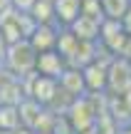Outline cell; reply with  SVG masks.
Here are the masks:
<instances>
[{
    "mask_svg": "<svg viewBox=\"0 0 131 134\" xmlns=\"http://www.w3.org/2000/svg\"><path fill=\"white\" fill-rule=\"evenodd\" d=\"M129 40H131V35L126 32L121 20H107L104 18L102 30H99V45H102L109 55H124Z\"/></svg>",
    "mask_w": 131,
    "mask_h": 134,
    "instance_id": "cell-2",
    "label": "cell"
},
{
    "mask_svg": "<svg viewBox=\"0 0 131 134\" xmlns=\"http://www.w3.org/2000/svg\"><path fill=\"white\" fill-rule=\"evenodd\" d=\"M0 80H3V70H0Z\"/></svg>",
    "mask_w": 131,
    "mask_h": 134,
    "instance_id": "cell-16",
    "label": "cell"
},
{
    "mask_svg": "<svg viewBox=\"0 0 131 134\" xmlns=\"http://www.w3.org/2000/svg\"><path fill=\"white\" fill-rule=\"evenodd\" d=\"M59 90H62L64 94H69V99L82 97L84 92H87V82H84L82 67H72L69 65L67 70L62 72V77H59Z\"/></svg>",
    "mask_w": 131,
    "mask_h": 134,
    "instance_id": "cell-7",
    "label": "cell"
},
{
    "mask_svg": "<svg viewBox=\"0 0 131 134\" xmlns=\"http://www.w3.org/2000/svg\"><path fill=\"white\" fill-rule=\"evenodd\" d=\"M52 5H54V20L62 27H69L82 13V0H54Z\"/></svg>",
    "mask_w": 131,
    "mask_h": 134,
    "instance_id": "cell-10",
    "label": "cell"
},
{
    "mask_svg": "<svg viewBox=\"0 0 131 134\" xmlns=\"http://www.w3.org/2000/svg\"><path fill=\"white\" fill-rule=\"evenodd\" d=\"M59 27L62 25L57 23H49V25H35L32 35H30V42H32V47L37 50V52H45V50H54V45H57V35H59Z\"/></svg>",
    "mask_w": 131,
    "mask_h": 134,
    "instance_id": "cell-8",
    "label": "cell"
},
{
    "mask_svg": "<svg viewBox=\"0 0 131 134\" xmlns=\"http://www.w3.org/2000/svg\"><path fill=\"white\" fill-rule=\"evenodd\" d=\"M111 57L99 62V55H97L92 62H87L82 67L84 82H87V92H107V75H109V62H111Z\"/></svg>",
    "mask_w": 131,
    "mask_h": 134,
    "instance_id": "cell-5",
    "label": "cell"
},
{
    "mask_svg": "<svg viewBox=\"0 0 131 134\" xmlns=\"http://www.w3.org/2000/svg\"><path fill=\"white\" fill-rule=\"evenodd\" d=\"M22 80H27L25 94H30L35 102H40L42 107L52 104V102L57 99V94L62 92V90H59V80H54V77H45V75H37V72H30V75L22 77Z\"/></svg>",
    "mask_w": 131,
    "mask_h": 134,
    "instance_id": "cell-3",
    "label": "cell"
},
{
    "mask_svg": "<svg viewBox=\"0 0 131 134\" xmlns=\"http://www.w3.org/2000/svg\"><path fill=\"white\" fill-rule=\"evenodd\" d=\"M10 3H13V8H15V10H22V13H30V10H32V5L37 3V0H10Z\"/></svg>",
    "mask_w": 131,
    "mask_h": 134,
    "instance_id": "cell-13",
    "label": "cell"
},
{
    "mask_svg": "<svg viewBox=\"0 0 131 134\" xmlns=\"http://www.w3.org/2000/svg\"><path fill=\"white\" fill-rule=\"evenodd\" d=\"M131 90V60L124 55H114L109 62V75H107V92L114 94H126Z\"/></svg>",
    "mask_w": 131,
    "mask_h": 134,
    "instance_id": "cell-4",
    "label": "cell"
},
{
    "mask_svg": "<svg viewBox=\"0 0 131 134\" xmlns=\"http://www.w3.org/2000/svg\"><path fill=\"white\" fill-rule=\"evenodd\" d=\"M102 10L107 20H124L131 10V0H102Z\"/></svg>",
    "mask_w": 131,
    "mask_h": 134,
    "instance_id": "cell-11",
    "label": "cell"
},
{
    "mask_svg": "<svg viewBox=\"0 0 131 134\" xmlns=\"http://www.w3.org/2000/svg\"><path fill=\"white\" fill-rule=\"evenodd\" d=\"M30 15H32V20H35L37 25L57 23V20H54V5L47 3V0H37V3L32 5V10H30Z\"/></svg>",
    "mask_w": 131,
    "mask_h": 134,
    "instance_id": "cell-12",
    "label": "cell"
},
{
    "mask_svg": "<svg viewBox=\"0 0 131 134\" xmlns=\"http://www.w3.org/2000/svg\"><path fill=\"white\" fill-rule=\"evenodd\" d=\"M47 3H54V0H47Z\"/></svg>",
    "mask_w": 131,
    "mask_h": 134,
    "instance_id": "cell-17",
    "label": "cell"
},
{
    "mask_svg": "<svg viewBox=\"0 0 131 134\" xmlns=\"http://www.w3.org/2000/svg\"><path fill=\"white\" fill-rule=\"evenodd\" d=\"M102 18H92V15H84L79 13L77 20H74L72 25H69V30H72L74 35H77L79 40H89V42H99V30H102Z\"/></svg>",
    "mask_w": 131,
    "mask_h": 134,
    "instance_id": "cell-9",
    "label": "cell"
},
{
    "mask_svg": "<svg viewBox=\"0 0 131 134\" xmlns=\"http://www.w3.org/2000/svg\"><path fill=\"white\" fill-rule=\"evenodd\" d=\"M67 67H69L67 60H64L57 50H45V52H37V65H35V72H37V75L59 80L62 72L67 70Z\"/></svg>",
    "mask_w": 131,
    "mask_h": 134,
    "instance_id": "cell-6",
    "label": "cell"
},
{
    "mask_svg": "<svg viewBox=\"0 0 131 134\" xmlns=\"http://www.w3.org/2000/svg\"><path fill=\"white\" fill-rule=\"evenodd\" d=\"M13 8V3H10V0H0V15L5 13V10H10Z\"/></svg>",
    "mask_w": 131,
    "mask_h": 134,
    "instance_id": "cell-15",
    "label": "cell"
},
{
    "mask_svg": "<svg viewBox=\"0 0 131 134\" xmlns=\"http://www.w3.org/2000/svg\"><path fill=\"white\" fill-rule=\"evenodd\" d=\"M5 52H8V42H5L3 35H0V65H3V60H5Z\"/></svg>",
    "mask_w": 131,
    "mask_h": 134,
    "instance_id": "cell-14",
    "label": "cell"
},
{
    "mask_svg": "<svg viewBox=\"0 0 131 134\" xmlns=\"http://www.w3.org/2000/svg\"><path fill=\"white\" fill-rule=\"evenodd\" d=\"M5 70L15 77H27L30 72H35V65H37V50L32 47L30 40H20V42L8 45V52H5L3 60Z\"/></svg>",
    "mask_w": 131,
    "mask_h": 134,
    "instance_id": "cell-1",
    "label": "cell"
}]
</instances>
